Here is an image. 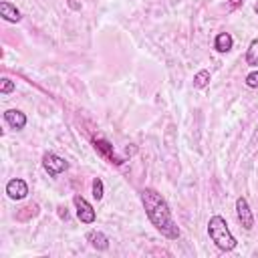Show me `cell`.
Wrapping results in <instances>:
<instances>
[{"instance_id": "13", "label": "cell", "mask_w": 258, "mask_h": 258, "mask_svg": "<svg viewBox=\"0 0 258 258\" xmlns=\"http://www.w3.org/2000/svg\"><path fill=\"white\" fill-rule=\"evenodd\" d=\"M208 85H210V71H206V69L198 71L196 77H194V87L196 89H206Z\"/></svg>"}, {"instance_id": "4", "label": "cell", "mask_w": 258, "mask_h": 258, "mask_svg": "<svg viewBox=\"0 0 258 258\" xmlns=\"http://www.w3.org/2000/svg\"><path fill=\"white\" fill-rule=\"evenodd\" d=\"M73 202H75V208H77V218L83 224H93L95 222V210H93V206L83 196H75Z\"/></svg>"}, {"instance_id": "10", "label": "cell", "mask_w": 258, "mask_h": 258, "mask_svg": "<svg viewBox=\"0 0 258 258\" xmlns=\"http://www.w3.org/2000/svg\"><path fill=\"white\" fill-rule=\"evenodd\" d=\"M0 14L4 20L8 22H18L22 16H20V10L16 6H12L10 2H0Z\"/></svg>"}, {"instance_id": "17", "label": "cell", "mask_w": 258, "mask_h": 258, "mask_svg": "<svg viewBox=\"0 0 258 258\" xmlns=\"http://www.w3.org/2000/svg\"><path fill=\"white\" fill-rule=\"evenodd\" d=\"M246 85H248L250 89H258V71H254V73H250V75L246 77Z\"/></svg>"}, {"instance_id": "11", "label": "cell", "mask_w": 258, "mask_h": 258, "mask_svg": "<svg viewBox=\"0 0 258 258\" xmlns=\"http://www.w3.org/2000/svg\"><path fill=\"white\" fill-rule=\"evenodd\" d=\"M232 44H234V38H232L230 32H220L214 40V46H216L218 52H228L232 48Z\"/></svg>"}, {"instance_id": "20", "label": "cell", "mask_w": 258, "mask_h": 258, "mask_svg": "<svg viewBox=\"0 0 258 258\" xmlns=\"http://www.w3.org/2000/svg\"><path fill=\"white\" fill-rule=\"evenodd\" d=\"M58 210H60V212H58V214H60V218H64V220H67V216H69V214H67V210H64V208H58Z\"/></svg>"}, {"instance_id": "2", "label": "cell", "mask_w": 258, "mask_h": 258, "mask_svg": "<svg viewBox=\"0 0 258 258\" xmlns=\"http://www.w3.org/2000/svg\"><path fill=\"white\" fill-rule=\"evenodd\" d=\"M208 234L212 238V242L220 248V250H234L236 248V238L232 236V232L228 230V224L222 216H212L208 222Z\"/></svg>"}, {"instance_id": "16", "label": "cell", "mask_w": 258, "mask_h": 258, "mask_svg": "<svg viewBox=\"0 0 258 258\" xmlns=\"http://www.w3.org/2000/svg\"><path fill=\"white\" fill-rule=\"evenodd\" d=\"M14 87H16L14 81H10V79L4 77V79H2V85H0V93H2V95H8V93L14 91Z\"/></svg>"}, {"instance_id": "15", "label": "cell", "mask_w": 258, "mask_h": 258, "mask_svg": "<svg viewBox=\"0 0 258 258\" xmlns=\"http://www.w3.org/2000/svg\"><path fill=\"white\" fill-rule=\"evenodd\" d=\"M93 196H95V200H101L103 198V179L101 177H95L93 179Z\"/></svg>"}, {"instance_id": "1", "label": "cell", "mask_w": 258, "mask_h": 258, "mask_svg": "<svg viewBox=\"0 0 258 258\" xmlns=\"http://www.w3.org/2000/svg\"><path fill=\"white\" fill-rule=\"evenodd\" d=\"M141 202H143V208H145L149 222L155 226L157 232H161V236H165L169 240L179 238V228H177V224L169 212L167 202L161 198V194H157L151 187H145L141 191Z\"/></svg>"}, {"instance_id": "6", "label": "cell", "mask_w": 258, "mask_h": 258, "mask_svg": "<svg viewBox=\"0 0 258 258\" xmlns=\"http://www.w3.org/2000/svg\"><path fill=\"white\" fill-rule=\"evenodd\" d=\"M236 214H238L240 224H242L246 230H250V228L254 226V218H252V212H250L248 200H246V198H242V196L236 200Z\"/></svg>"}, {"instance_id": "12", "label": "cell", "mask_w": 258, "mask_h": 258, "mask_svg": "<svg viewBox=\"0 0 258 258\" xmlns=\"http://www.w3.org/2000/svg\"><path fill=\"white\" fill-rule=\"evenodd\" d=\"M246 64L258 67V38H254L246 50Z\"/></svg>"}, {"instance_id": "9", "label": "cell", "mask_w": 258, "mask_h": 258, "mask_svg": "<svg viewBox=\"0 0 258 258\" xmlns=\"http://www.w3.org/2000/svg\"><path fill=\"white\" fill-rule=\"evenodd\" d=\"M87 242H89L95 250H107V248H109V240H107V236H105L103 232H99V230H91V232H87Z\"/></svg>"}, {"instance_id": "5", "label": "cell", "mask_w": 258, "mask_h": 258, "mask_svg": "<svg viewBox=\"0 0 258 258\" xmlns=\"http://www.w3.org/2000/svg\"><path fill=\"white\" fill-rule=\"evenodd\" d=\"M93 145H95V149L109 161V163H115V165H121L123 163V157H119L117 153H115V149H113V145L109 143V141H105V139H93Z\"/></svg>"}, {"instance_id": "7", "label": "cell", "mask_w": 258, "mask_h": 258, "mask_svg": "<svg viewBox=\"0 0 258 258\" xmlns=\"http://www.w3.org/2000/svg\"><path fill=\"white\" fill-rule=\"evenodd\" d=\"M6 194H8L10 200H24L28 196V185H26L24 179L14 177V179H10L6 183Z\"/></svg>"}, {"instance_id": "19", "label": "cell", "mask_w": 258, "mask_h": 258, "mask_svg": "<svg viewBox=\"0 0 258 258\" xmlns=\"http://www.w3.org/2000/svg\"><path fill=\"white\" fill-rule=\"evenodd\" d=\"M69 6H71V8H75V10H81V6H79L75 0H69Z\"/></svg>"}, {"instance_id": "21", "label": "cell", "mask_w": 258, "mask_h": 258, "mask_svg": "<svg viewBox=\"0 0 258 258\" xmlns=\"http://www.w3.org/2000/svg\"><path fill=\"white\" fill-rule=\"evenodd\" d=\"M254 12H256V14H258V2H256V4H254Z\"/></svg>"}, {"instance_id": "3", "label": "cell", "mask_w": 258, "mask_h": 258, "mask_svg": "<svg viewBox=\"0 0 258 258\" xmlns=\"http://www.w3.org/2000/svg\"><path fill=\"white\" fill-rule=\"evenodd\" d=\"M42 167L46 169V173H48L50 177H56L58 173H62V171L69 169V161H64L62 157H58V155H54V153H44V157H42Z\"/></svg>"}, {"instance_id": "8", "label": "cell", "mask_w": 258, "mask_h": 258, "mask_svg": "<svg viewBox=\"0 0 258 258\" xmlns=\"http://www.w3.org/2000/svg\"><path fill=\"white\" fill-rule=\"evenodd\" d=\"M4 119L12 129H24V125H26V115L18 109H8L4 113Z\"/></svg>"}, {"instance_id": "14", "label": "cell", "mask_w": 258, "mask_h": 258, "mask_svg": "<svg viewBox=\"0 0 258 258\" xmlns=\"http://www.w3.org/2000/svg\"><path fill=\"white\" fill-rule=\"evenodd\" d=\"M36 214H38V206H36V204H30V206L22 208V212H18V214H16V218L24 222V220H28V218H34Z\"/></svg>"}, {"instance_id": "18", "label": "cell", "mask_w": 258, "mask_h": 258, "mask_svg": "<svg viewBox=\"0 0 258 258\" xmlns=\"http://www.w3.org/2000/svg\"><path fill=\"white\" fill-rule=\"evenodd\" d=\"M228 4H230V8L234 10V8H238L240 4H244V0H228Z\"/></svg>"}]
</instances>
